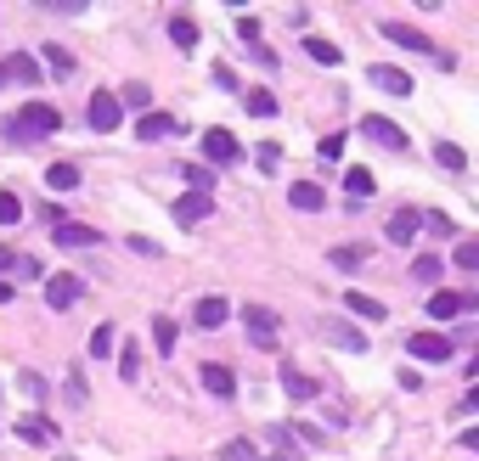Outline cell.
<instances>
[{"label":"cell","mask_w":479,"mask_h":461,"mask_svg":"<svg viewBox=\"0 0 479 461\" xmlns=\"http://www.w3.org/2000/svg\"><path fill=\"white\" fill-rule=\"evenodd\" d=\"M57 129H62V118H57V108H51V102H28V108H17L6 124H0V136L17 141V147H35V141L57 136Z\"/></svg>","instance_id":"cell-1"},{"label":"cell","mask_w":479,"mask_h":461,"mask_svg":"<svg viewBox=\"0 0 479 461\" xmlns=\"http://www.w3.org/2000/svg\"><path fill=\"white\" fill-rule=\"evenodd\" d=\"M170 214H175V225H186V230H192V225H203V220L214 214V191H181Z\"/></svg>","instance_id":"cell-2"},{"label":"cell","mask_w":479,"mask_h":461,"mask_svg":"<svg viewBox=\"0 0 479 461\" xmlns=\"http://www.w3.org/2000/svg\"><path fill=\"white\" fill-rule=\"evenodd\" d=\"M243 326H248V343H254V349H276V310L248 304V310H243Z\"/></svg>","instance_id":"cell-3"},{"label":"cell","mask_w":479,"mask_h":461,"mask_svg":"<svg viewBox=\"0 0 479 461\" xmlns=\"http://www.w3.org/2000/svg\"><path fill=\"white\" fill-rule=\"evenodd\" d=\"M406 349H411V360H423V366H445V360H452V338L445 333H411Z\"/></svg>","instance_id":"cell-4"},{"label":"cell","mask_w":479,"mask_h":461,"mask_svg":"<svg viewBox=\"0 0 479 461\" xmlns=\"http://www.w3.org/2000/svg\"><path fill=\"white\" fill-rule=\"evenodd\" d=\"M85 118H90V129L113 136V129H119V118H124V108L113 102V90H96V96H90V108H85Z\"/></svg>","instance_id":"cell-5"},{"label":"cell","mask_w":479,"mask_h":461,"mask_svg":"<svg viewBox=\"0 0 479 461\" xmlns=\"http://www.w3.org/2000/svg\"><path fill=\"white\" fill-rule=\"evenodd\" d=\"M361 136H367V141H378V147H390V152H401V147H406V129H401V124H390L383 113H367V118H361Z\"/></svg>","instance_id":"cell-6"},{"label":"cell","mask_w":479,"mask_h":461,"mask_svg":"<svg viewBox=\"0 0 479 461\" xmlns=\"http://www.w3.org/2000/svg\"><path fill=\"white\" fill-rule=\"evenodd\" d=\"M383 40H390V46H406V51H418V56H434V40L423 35V28H411V23H383Z\"/></svg>","instance_id":"cell-7"},{"label":"cell","mask_w":479,"mask_h":461,"mask_svg":"<svg viewBox=\"0 0 479 461\" xmlns=\"http://www.w3.org/2000/svg\"><path fill=\"white\" fill-rule=\"evenodd\" d=\"M79 292H85L79 276H46V304H51V310H74Z\"/></svg>","instance_id":"cell-8"},{"label":"cell","mask_w":479,"mask_h":461,"mask_svg":"<svg viewBox=\"0 0 479 461\" xmlns=\"http://www.w3.org/2000/svg\"><path fill=\"white\" fill-rule=\"evenodd\" d=\"M479 299H474V292H434V299H429V321H457L463 310H474Z\"/></svg>","instance_id":"cell-9"},{"label":"cell","mask_w":479,"mask_h":461,"mask_svg":"<svg viewBox=\"0 0 479 461\" xmlns=\"http://www.w3.org/2000/svg\"><path fill=\"white\" fill-rule=\"evenodd\" d=\"M418 230H423V214L418 209H395L390 214V242L395 248H411V242H418Z\"/></svg>","instance_id":"cell-10"},{"label":"cell","mask_w":479,"mask_h":461,"mask_svg":"<svg viewBox=\"0 0 479 461\" xmlns=\"http://www.w3.org/2000/svg\"><path fill=\"white\" fill-rule=\"evenodd\" d=\"M203 158H209V163H237L243 147H237L232 129H209V136H203Z\"/></svg>","instance_id":"cell-11"},{"label":"cell","mask_w":479,"mask_h":461,"mask_svg":"<svg viewBox=\"0 0 479 461\" xmlns=\"http://www.w3.org/2000/svg\"><path fill=\"white\" fill-rule=\"evenodd\" d=\"M203 388L214 394V400H232V394H237V377H232V366H220V360H203Z\"/></svg>","instance_id":"cell-12"},{"label":"cell","mask_w":479,"mask_h":461,"mask_svg":"<svg viewBox=\"0 0 479 461\" xmlns=\"http://www.w3.org/2000/svg\"><path fill=\"white\" fill-rule=\"evenodd\" d=\"M232 304L220 299V292H209V299H198V310H192V326H203V333H214V326H226Z\"/></svg>","instance_id":"cell-13"},{"label":"cell","mask_w":479,"mask_h":461,"mask_svg":"<svg viewBox=\"0 0 479 461\" xmlns=\"http://www.w3.org/2000/svg\"><path fill=\"white\" fill-rule=\"evenodd\" d=\"M51 237H57V248H96V242H102V230H90V225H74V220H62V225L51 230Z\"/></svg>","instance_id":"cell-14"},{"label":"cell","mask_w":479,"mask_h":461,"mask_svg":"<svg viewBox=\"0 0 479 461\" xmlns=\"http://www.w3.org/2000/svg\"><path fill=\"white\" fill-rule=\"evenodd\" d=\"M372 85L383 96H411V74L406 68H390V62H378V68H372Z\"/></svg>","instance_id":"cell-15"},{"label":"cell","mask_w":479,"mask_h":461,"mask_svg":"<svg viewBox=\"0 0 479 461\" xmlns=\"http://www.w3.org/2000/svg\"><path fill=\"white\" fill-rule=\"evenodd\" d=\"M287 203H294L299 214H322V209H328V191H322V186H310V180H299L294 191H287Z\"/></svg>","instance_id":"cell-16"},{"label":"cell","mask_w":479,"mask_h":461,"mask_svg":"<svg viewBox=\"0 0 479 461\" xmlns=\"http://www.w3.org/2000/svg\"><path fill=\"white\" fill-rule=\"evenodd\" d=\"M170 129H175L170 113H141V118H136V141H164Z\"/></svg>","instance_id":"cell-17"},{"label":"cell","mask_w":479,"mask_h":461,"mask_svg":"<svg viewBox=\"0 0 479 461\" xmlns=\"http://www.w3.org/2000/svg\"><path fill=\"white\" fill-rule=\"evenodd\" d=\"M344 310H349V315H361V321H390V310H383L378 299H367V292H356V287L344 292Z\"/></svg>","instance_id":"cell-18"},{"label":"cell","mask_w":479,"mask_h":461,"mask_svg":"<svg viewBox=\"0 0 479 461\" xmlns=\"http://www.w3.org/2000/svg\"><path fill=\"white\" fill-rule=\"evenodd\" d=\"M276 377H282V388H287V400H316V377H305L299 366H282Z\"/></svg>","instance_id":"cell-19"},{"label":"cell","mask_w":479,"mask_h":461,"mask_svg":"<svg viewBox=\"0 0 479 461\" xmlns=\"http://www.w3.org/2000/svg\"><path fill=\"white\" fill-rule=\"evenodd\" d=\"M322 338H328V343H338V349H349V354H361V349H367V338L356 333V326H338V321H328V326H322Z\"/></svg>","instance_id":"cell-20"},{"label":"cell","mask_w":479,"mask_h":461,"mask_svg":"<svg viewBox=\"0 0 479 461\" xmlns=\"http://www.w3.org/2000/svg\"><path fill=\"white\" fill-rule=\"evenodd\" d=\"M305 51H310V62H322V68H338L344 62V51L333 40H322V35H305Z\"/></svg>","instance_id":"cell-21"},{"label":"cell","mask_w":479,"mask_h":461,"mask_svg":"<svg viewBox=\"0 0 479 461\" xmlns=\"http://www.w3.org/2000/svg\"><path fill=\"white\" fill-rule=\"evenodd\" d=\"M6 79H23L28 90H35V85H40V62H35V56H28V51H17V56L6 62Z\"/></svg>","instance_id":"cell-22"},{"label":"cell","mask_w":479,"mask_h":461,"mask_svg":"<svg viewBox=\"0 0 479 461\" xmlns=\"http://www.w3.org/2000/svg\"><path fill=\"white\" fill-rule=\"evenodd\" d=\"M46 186H51V191H79V163H51Z\"/></svg>","instance_id":"cell-23"},{"label":"cell","mask_w":479,"mask_h":461,"mask_svg":"<svg viewBox=\"0 0 479 461\" xmlns=\"http://www.w3.org/2000/svg\"><path fill=\"white\" fill-rule=\"evenodd\" d=\"M434 158H440V169H452V175L468 169V152H463L457 141H434Z\"/></svg>","instance_id":"cell-24"},{"label":"cell","mask_w":479,"mask_h":461,"mask_svg":"<svg viewBox=\"0 0 479 461\" xmlns=\"http://www.w3.org/2000/svg\"><path fill=\"white\" fill-rule=\"evenodd\" d=\"M113 102H119V108H141V113H152V90L136 79V85H124V90L113 96Z\"/></svg>","instance_id":"cell-25"},{"label":"cell","mask_w":479,"mask_h":461,"mask_svg":"<svg viewBox=\"0 0 479 461\" xmlns=\"http://www.w3.org/2000/svg\"><path fill=\"white\" fill-rule=\"evenodd\" d=\"M243 108H248L254 118H276V96H271V90H243Z\"/></svg>","instance_id":"cell-26"},{"label":"cell","mask_w":479,"mask_h":461,"mask_svg":"<svg viewBox=\"0 0 479 461\" xmlns=\"http://www.w3.org/2000/svg\"><path fill=\"white\" fill-rule=\"evenodd\" d=\"M17 434H23L28 445H51V422H46V416H23Z\"/></svg>","instance_id":"cell-27"},{"label":"cell","mask_w":479,"mask_h":461,"mask_svg":"<svg viewBox=\"0 0 479 461\" xmlns=\"http://www.w3.org/2000/svg\"><path fill=\"white\" fill-rule=\"evenodd\" d=\"M170 40L181 51H192V46H198V23H192V17H170Z\"/></svg>","instance_id":"cell-28"},{"label":"cell","mask_w":479,"mask_h":461,"mask_svg":"<svg viewBox=\"0 0 479 461\" xmlns=\"http://www.w3.org/2000/svg\"><path fill=\"white\" fill-rule=\"evenodd\" d=\"M113 343H119V333H113V326L102 321V326L90 333V354H96V360H108V354H113Z\"/></svg>","instance_id":"cell-29"},{"label":"cell","mask_w":479,"mask_h":461,"mask_svg":"<svg viewBox=\"0 0 479 461\" xmlns=\"http://www.w3.org/2000/svg\"><path fill=\"white\" fill-rule=\"evenodd\" d=\"M119 377H124V383H136V377H141V354H136V343H124V349H119Z\"/></svg>","instance_id":"cell-30"},{"label":"cell","mask_w":479,"mask_h":461,"mask_svg":"<svg viewBox=\"0 0 479 461\" xmlns=\"http://www.w3.org/2000/svg\"><path fill=\"white\" fill-rule=\"evenodd\" d=\"M344 186H349V197H372V191H378L372 169H349V175H344Z\"/></svg>","instance_id":"cell-31"},{"label":"cell","mask_w":479,"mask_h":461,"mask_svg":"<svg viewBox=\"0 0 479 461\" xmlns=\"http://www.w3.org/2000/svg\"><path fill=\"white\" fill-rule=\"evenodd\" d=\"M411 276H418V282H440V276H445V265H440V253H423L418 265H411Z\"/></svg>","instance_id":"cell-32"},{"label":"cell","mask_w":479,"mask_h":461,"mask_svg":"<svg viewBox=\"0 0 479 461\" xmlns=\"http://www.w3.org/2000/svg\"><path fill=\"white\" fill-rule=\"evenodd\" d=\"M152 343L164 349V354L175 349V321H170V315H158V321H152Z\"/></svg>","instance_id":"cell-33"},{"label":"cell","mask_w":479,"mask_h":461,"mask_svg":"<svg viewBox=\"0 0 479 461\" xmlns=\"http://www.w3.org/2000/svg\"><path fill=\"white\" fill-rule=\"evenodd\" d=\"M46 62H51V74H74V51L68 46H46Z\"/></svg>","instance_id":"cell-34"},{"label":"cell","mask_w":479,"mask_h":461,"mask_svg":"<svg viewBox=\"0 0 479 461\" xmlns=\"http://www.w3.org/2000/svg\"><path fill=\"white\" fill-rule=\"evenodd\" d=\"M328 259H333V271H361V259H367V253H361V248H333Z\"/></svg>","instance_id":"cell-35"},{"label":"cell","mask_w":479,"mask_h":461,"mask_svg":"<svg viewBox=\"0 0 479 461\" xmlns=\"http://www.w3.org/2000/svg\"><path fill=\"white\" fill-rule=\"evenodd\" d=\"M17 220H23V203L12 191H0V225H17Z\"/></svg>","instance_id":"cell-36"},{"label":"cell","mask_w":479,"mask_h":461,"mask_svg":"<svg viewBox=\"0 0 479 461\" xmlns=\"http://www.w3.org/2000/svg\"><path fill=\"white\" fill-rule=\"evenodd\" d=\"M181 175L192 180V191H209V186H214V175L203 169V163H186V169H181Z\"/></svg>","instance_id":"cell-37"},{"label":"cell","mask_w":479,"mask_h":461,"mask_svg":"<svg viewBox=\"0 0 479 461\" xmlns=\"http://www.w3.org/2000/svg\"><path fill=\"white\" fill-rule=\"evenodd\" d=\"M423 230H434V237H457L452 214H423Z\"/></svg>","instance_id":"cell-38"},{"label":"cell","mask_w":479,"mask_h":461,"mask_svg":"<svg viewBox=\"0 0 479 461\" xmlns=\"http://www.w3.org/2000/svg\"><path fill=\"white\" fill-rule=\"evenodd\" d=\"M316 152H322L328 163H338V158H344V129H338V136H322V147H316Z\"/></svg>","instance_id":"cell-39"},{"label":"cell","mask_w":479,"mask_h":461,"mask_svg":"<svg viewBox=\"0 0 479 461\" xmlns=\"http://www.w3.org/2000/svg\"><path fill=\"white\" fill-rule=\"evenodd\" d=\"M17 383H23L28 400H40V394H46V377H40V372H28V366H23V377H17Z\"/></svg>","instance_id":"cell-40"},{"label":"cell","mask_w":479,"mask_h":461,"mask_svg":"<svg viewBox=\"0 0 479 461\" xmlns=\"http://www.w3.org/2000/svg\"><path fill=\"white\" fill-rule=\"evenodd\" d=\"M457 271H479V242H463L457 248Z\"/></svg>","instance_id":"cell-41"},{"label":"cell","mask_w":479,"mask_h":461,"mask_svg":"<svg viewBox=\"0 0 479 461\" xmlns=\"http://www.w3.org/2000/svg\"><path fill=\"white\" fill-rule=\"evenodd\" d=\"M220 456H226V461H254V445H248V439H232Z\"/></svg>","instance_id":"cell-42"},{"label":"cell","mask_w":479,"mask_h":461,"mask_svg":"<svg viewBox=\"0 0 479 461\" xmlns=\"http://www.w3.org/2000/svg\"><path fill=\"white\" fill-rule=\"evenodd\" d=\"M237 35L254 46V40H260V17H237Z\"/></svg>","instance_id":"cell-43"},{"label":"cell","mask_w":479,"mask_h":461,"mask_svg":"<svg viewBox=\"0 0 479 461\" xmlns=\"http://www.w3.org/2000/svg\"><path fill=\"white\" fill-rule=\"evenodd\" d=\"M46 12H85V0H40Z\"/></svg>","instance_id":"cell-44"},{"label":"cell","mask_w":479,"mask_h":461,"mask_svg":"<svg viewBox=\"0 0 479 461\" xmlns=\"http://www.w3.org/2000/svg\"><path fill=\"white\" fill-rule=\"evenodd\" d=\"M276 158H282L276 141H266V147H260V169H276Z\"/></svg>","instance_id":"cell-45"},{"label":"cell","mask_w":479,"mask_h":461,"mask_svg":"<svg viewBox=\"0 0 479 461\" xmlns=\"http://www.w3.org/2000/svg\"><path fill=\"white\" fill-rule=\"evenodd\" d=\"M85 394H90V388H85V377L74 372V377H68V400H79V405H85Z\"/></svg>","instance_id":"cell-46"},{"label":"cell","mask_w":479,"mask_h":461,"mask_svg":"<svg viewBox=\"0 0 479 461\" xmlns=\"http://www.w3.org/2000/svg\"><path fill=\"white\" fill-rule=\"evenodd\" d=\"M12 265H17V253H12V248H0V271H12Z\"/></svg>","instance_id":"cell-47"},{"label":"cell","mask_w":479,"mask_h":461,"mask_svg":"<svg viewBox=\"0 0 479 461\" xmlns=\"http://www.w3.org/2000/svg\"><path fill=\"white\" fill-rule=\"evenodd\" d=\"M6 299H12V287H6V282H0V304H6Z\"/></svg>","instance_id":"cell-48"},{"label":"cell","mask_w":479,"mask_h":461,"mask_svg":"<svg viewBox=\"0 0 479 461\" xmlns=\"http://www.w3.org/2000/svg\"><path fill=\"white\" fill-rule=\"evenodd\" d=\"M0 90H6V62H0Z\"/></svg>","instance_id":"cell-49"},{"label":"cell","mask_w":479,"mask_h":461,"mask_svg":"<svg viewBox=\"0 0 479 461\" xmlns=\"http://www.w3.org/2000/svg\"><path fill=\"white\" fill-rule=\"evenodd\" d=\"M260 461H287V456H260Z\"/></svg>","instance_id":"cell-50"}]
</instances>
